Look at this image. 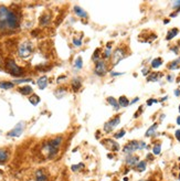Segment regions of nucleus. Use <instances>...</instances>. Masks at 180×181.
I'll return each instance as SVG.
<instances>
[{
    "label": "nucleus",
    "instance_id": "f257e3e1",
    "mask_svg": "<svg viewBox=\"0 0 180 181\" xmlns=\"http://www.w3.org/2000/svg\"><path fill=\"white\" fill-rule=\"evenodd\" d=\"M19 27V17L4 6H0V30H16Z\"/></svg>",
    "mask_w": 180,
    "mask_h": 181
},
{
    "label": "nucleus",
    "instance_id": "f03ea898",
    "mask_svg": "<svg viewBox=\"0 0 180 181\" xmlns=\"http://www.w3.org/2000/svg\"><path fill=\"white\" fill-rule=\"evenodd\" d=\"M63 141V137L62 136H59V137H55V138L51 139L49 141L43 144L42 146V150L46 154V157L49 159H52L56 156V154L59 151L60 146Z\"/></svg>",
    "mask_w": 180,
    "mask_h": 181
},
{
    "label": "nucleus",
    "instance_id": "7ed1b4c3",
    "mask_svg": "<svg viewBox=\"0 0 180 181\" xmlns=\"http://www.w3.org/2000/svg\"><path fill=\"white\" fill-rule=\"evenodd\" d=\"M32 51H33V45L30 41H25L19 45L18 49V55L20 56L21 59H27L29 58L30 55L32 54Z\"/></svg>",
    "mask_w": 180,
    "mask_h": 181
},
{
    "label": "nucleus",
    "instance_id": "20e7f679",
    "mask_svg": "<svg viewBox=\"0 0 180 181\" xmlns=\"http://www.w3.org/2000/svg\"><path fill=\"white\" fill-rule=\"evenodd\" d=\"M6 69L12 76H21L23 74V69L18 66L12 59H8L6 61Z\"/></svg>",
    "mask_w": 180,
    "mask_h": 181
},
{
    "label": "nucleus",
    "instance_id": "39448f33",
    "mask_svg": "<svg viewBox=\"0 0 180 181\" xmlns=\"http://www.w3.org/2000/svg\"><path fill=\"white\" fill-rule=\"evenodd\" d=\"M144 148H146V144L144 143V141H137V140H133V141H129V143L126 145L124 149H123V151L127 154V155H130V154H133L135 152L136 150H138V149H144Z\"/></svg>",
    "mask_w": 180,
    "mask_h": 181
},
{
    "label": "nucleus",
    "instance_id": "423d86ee",
    "mask_svg": "<svg viewBox=\"0 0 180 181\" xmlns=\"http://www.w3.org/2000/svg\"><path fill=\"white\" fill-rule=\"evenodd\" d=\"M125 56H126V52L123 49H121V48L116 49L113 52V54H112V64L113 65H117Z\"/></svg>",
    "mask_w": 180,
    "mask_h": 181
},
{
    "label": "nucleus",
    "instance_id": "0eeeda50",
    "mask_svg": "<svg viewBox=\"0 0 180 181\" xmlns=\"http://www.w3.org/2000/svg\"><path fill=\"white\" fill-rule=\"evenodd\" d=\"M106 72H107V64H106L104 60H100L95 65L94 73L98 76H103L106 74Z\"/></svg>",
    "mask_w": 180,
    "mask_h": 181
},
{
    "label": "nucleus",
    "instance_id": "6e6552de",
    "mask_svg": "<svg viewBox=\"0 0 180 181\" xmlns=\"http://www.w3.org/2000/svg\"><path fill=\"white\" fill-rule=\"evenodd\" d=\"M119 122H121V116H119V115H117V116H115L114 118H112L109 122H107L104 125L105 133H111V131H113L114 128L119 124Z\"/></svg>",
    "mask_w": 180,
    "mask_h": 181
},
{
    "label": "nucleus",
    "instance_id": "1a4fd4ad",
    "mask_svg": "<svg viewBox=\"0 0 180 181\" xmlns=\"http://www.w3.org/2000/svg\"><path fill=\"white\" fill-rule=\"evenodd\" d=\"M23 129H25V123H18L14 126V128H12V131H10L8 133V137H20L21 134L23 133Z\"/></svg>",
    "mask_w": 180,
    "mask_h": 181
},
{
    "label": "nucleus",
    "instance_id": "9d476101",
    "mask_svg": "<svg viewBox=\"0 0 180 181\" xmlns=\"http://www.w3.org/2000/svg\"><path fill=\"white\" fill-rule=\"evenodd\" d=\"M102 144H103L107 149H109V150H113V151H118V150H119V145H118L115 140H113V139H109V138L105 139V140L102 141Z\"/></svg>",
    "mask_w": 180,
    "mask_h": 181
},
{
    "label": "nucleus",
    "instance_id": "9b49d317",
    "mask_svg": "<svg viewBox=\"0 0 180 181\" xmlns=\"http://www.w3.org/2000/svg\"><path fill=\"white\" fill-rule=\"evenodd\" d=\"M139 162V158L137 156H133V155H128L126 157V164L130 166V167H134Z\"/></svg>",
    "mask_w": 180,
    "mask_h": 181
},
{
    "label": "nucleus",
    "instance_id": "f8f14e48",
    "mask_svg": "<svg viewBox=\"0 0 180 181\" xmlns=\"http://www.w3.org/2000/svg\"><path fill=\"white\" fill-rule=\"evenodd\" d=\"M35 181H48V176L43 169H39L35 172Z\"/></svg>",
    "mask_w": 180,
    "mask_h": 181
},
{
    "label": "nucleus",
    "instance_id": "ddd939ff",
    "mask_svg": "<svg viewBox=\"0 0 180 181\" xmlns=\"http://www.w3.org/2000/svg\"><path fill=\"white\" fill-rule=\"evenodd\" d=\"M8 159H9V151L7 149L1 148V149H0V164H6Z\"/></svg>",
    "mask_w": 180,
    "mask_h": 181
},
{
    "label": "nucleus",
    "instance_id": "4468645a",
    "mask_svg": "<svg viewBox=\"0 0 180 181\" xmlns=\"http://www.w3.org/2000/svg\"><path fill=\"white\" fill-rule=\"evenodd\" d=\"M74 12L77 17L80 18H87V12L81 8L80 6H74Z\"/></svg>",
    "mask_w": 180,
    "mask_h": 181
},
{
    "label": "nucleus",
    "instance_id": "2eb2a0df",
    "mask_svg": "<svg viewBox=\"0 0 180 181\" xmlns=\"http://www.w3.org/2000/svg\"><path fill=\"white\" fill-rule=\"evenodd\" d=\"M161 76L163 74L161 73H158V72H155V73H150L148 77H147V81L148 82H157V81H159L161 79Z\"/></svg>",
    "mask_w": 180,
    "mask_h": 181
},
{
    "label": "nucleus",
    "instance_id": "dca6fc26",
    "mask_svg": "<svg viewBox=\"0 0 180 181\" xmlns=\"http://www.w3.org/2000/svg\"><path fill=\"white\" fill-rule=\"evenodd\" d=\"M71 86H72V89L74 92H77L81 89V86H82V82H81V80L79 77H75V79H73V81H72Z\"/></svg>",
    "mask_w": 180,
    "mask_h": 181
},
{
    "label": "nucleus",
    "instance_id": "f3484780",
    "mask_svg": "<svg viewBox=\"0 0 180 181\" xmlns=\"http://www.w3.org/2000/svg\"><path fill=\"white\" fill-rule=\"evenodd\" d=\"M38 87L40 89H44L48 86V77L46 76H41V77H39L38 80Z\"/></svg>",
    "mask_w": 180,
    "mask_h": 181
},
{
    "label": "nucleus",
    "instance_id": "a211bd4d",
    "mask_svg": "<svg viewBox=\"0 0 180 181\" xmlns=\"http://www.w3.org/2000/svg\"><path fill=\"white\" fill-rule=\"evenodd\" d=\"M18 92L21 93L22 95H30L32 93V87L31 86H22L18 89Z\"/></svg>",
    "mask_w": 180,
    "mask_h": 181
},
{
    "label": "nucleus",
    "instance_id": "6ab92c4d",
    "mask_svg": "<svg viewBox=\"0 0 180 181\" xmlns=\"http://www.w3.org/2000/svg\"><path fill=\"white\" fill-rule=\"evenodd\" d=\"M51 21V16L50 14H43L40 18V25H48Z\"/></svg>",
    "mask_w": 180,
    "mask_h": 181
},
{
    "label": "nucleus",
    "instance_id": "aec40b11",
    "mask_svg": "<svg viewBox=\"0 0 180 181\" xmlns=\"http://www.w3.org/2000/svg\"><path fill=\"white\" fill-rule=\"evenodd\" d=\"M13 86H14L13 82H7V81L0 82V89H12Z\"/></svg>",
    "mask_w": 180,
    "mask_h": 181
},
{
    "label": "nucleus",
    "instance_id": "412c9836",
    "mask_svg": "<svg viewBox=\"0 0 180 181\" xmlns=\"http://www.w3.org/2000/svg\"><path fill=\"white\" fill-rule=\"evenodd\" d=\"M118 104L121 107H127L128 105H130L129 101H128V98L126 96H121L119 97V100H118Z\"/></svg>",
    "mask_w": 180,
    "mask_h": 181
},
{
    "label": "nucleus",
    "instance_id": "4be33fe9",
    "mask_svg": "<svg viewBox=\"0 0 180 181\" xmlns=\"http://www.w3.org/2000/svg\"><path fill=\"white\" fill-rule=\"evenodd\" d=\"M107 102L109 103V105L113 106V108L115 110H117L121 106H119V104H118V102L114 98V97H107Z\"/></svg>",
    "mask_w": 180,
    "mask_h": 181
},
{
    "label": "nucleus",
    "instance_id": "5701e85b",
    "mask_svg": "<svg viewBox=\"0 0 180 181\" xmlns=\"http://www.w3.org/2000/svg\"><path fill=\"white\" fill-rule=\"evenodd\" d=\"M178 33H179V30L177 29V28H173V29H171L170 31H168V34H167V37H166V40H171V39L175 38Z\"/></svg>",
    "mask_w": 180,
    "mask_h": 181
},
{
    "label": "nucleus",
    "instance_id": "b1692460",
    "mask_svg": "<svg viewBox=\"0 0 180 181\" xmlns=\"http://www.w3.org/2000/svg\"><path fill=\"white\" fill-rule=\"evenodd\" d=\"M157 127H158V124H154L153 126H150L149 128H148V131H146L145 136H146V137H150V136H153L156 133V129H157Z\"/></svg>",
    "mask_w": 180,
    "mask_h": 181
},
{
    "label": "nucleus",
    "instance_id": "393cba45",
    "mask_svg": "<svg viewBox=\"0 0 180 181\" xmlns=\"http://www.w3.org/2000/svg\"><path fill=\"white\" fill-rule=\"evenodd\" d=\"M29 101L30 103L32 104V105H38L39 103H40V97L38 96V95H35V94H33V95H31V96L29 97Z\"/></svg>",
    "mask_w": 180,
    "mask_h": 181
},
{
    "label": "nucleus",
    "instance_id": "a878e982",
    "mask_svg": "<svg viewBox=\"0 0 180 181\" xmlns=\"http://www.w3.org/2000/svg\"><path fill=\"white\" fill-rule=\"evenodd\" d=\"M146 161H144V160H142V161H139L138 164H136V170H137V171H139V172H142V171H144V170H145V169H146Z\"/></svg>",
    "mask_w": 180,
    "mask_h": 181
},
{
    "label": "nucleus",
    "instance_id": "bb28decb",
    "mask_svg": "<svg viewBox=\"0 0 180 181\" xmlns=\"http://www.w3.org/2000/svg\"><path fill=\"white\" fill-rule=\"evenodd\" d=\"M161 64H163V60L160 59V58H157V59L153 60V62H151V68L157 69V68H159Z\"/></svg>",
    "mask_w": 180,
    "mask_h": 181
},
{
    "label": "nucleus",
    "instance_id": "cd10ccee",
    "mask_svg": "<svg viewBox=\"0 0 180 181\" xmlns=\"http://www.w3.org/2000/svg\"><path fill=\"white\" fill-rule=\"evenodd\" d=\"M179 64H180V59H177L168 65V69L169 70H177V69L179 68Z\"/></svg>",
    "mask_w": 180,
    "mask_h": 181
},
{
    "label": "nucleus",
    "instance_id": "c85d7f7f",
    "mask_svg": "<svg viewBox=\"0 0 180 181\" xmlns=\"http://www.w3.org/2000/svg\"><path fill=\"white\" fill-rule=\"evenodd\" d=\"M100 51L98 50V49H96V50H95V52H94V54H93V56H92L93 61H94L95 63H97L100 60H102V59H100Z\"/></svg>",
    "mask_w": 180,
    "mask_h": 181
},
{
    "label": "nucleus",
    "instance_id": "c756f323",
    "mask_svg": "<svg viewBox=\"0 0 180 181\" xmlns=\"http://www.w3.org/2000/svg\"><path fill=\"white\" fill-rule=\"evenodd\" d=\"M74 66H75L76 70H81V69H82V66H83V61H82V58H80V56H79V58L75 60Z\"/></svg>",
    "mask_w": 180,
    "mask_h": 181
},
{
    "label": "nucleus",
    "instance_id": "7c9ffc66",
    "mask_svg": "<svg viewBox=\"0 0 180 181\" xmlns=\"http://www.w3.org/2000/svg\"><path fill=\"white\" fill-rule=\"evenodd\" d=\"M21 83H33L32 79H21V80L13 81V84H21Z\"/></svg>",
    "mask_w": 180,
    "mask_h": 181
},
{
    "label": "nucleus",
    "instance_id": "2f4dec72",
    "mask_svg": "<svg viewBox=\"0 0 180 181\" xmlns=\"http://www.w3.org/2000/svg\"><path fill=\"white\" fill-rule=\"evenodd\" d=\"M160 151H161V146H160V144H157V145H155V146H154V148H153V152H154L155 155H159Z\"/></svg>",
    "mask_w": 180,
    "mask_h": 181
},
{
    "label": "nucleus",
    "instance_id": "473e14b6",
    "mask_svg": "<svg viewBox=\"0 0 180 181\" xmlns=\"http://www.w3.org/2000/svg\"><path fill=\"white\" fill-rule=\"evenodd\" d=\"M112 54H113V53H112V50H111V49H106V50L104 51V58L105 59H109V58H112Z\"/></svg>",
    "mask_w": 180,
    "mask_h": 181
},
{
    "label": "nucleus",
    "instance_id": "72a5a7b5",
    "mask_svg": "<svg viewBox=\"0 0 180 181\" xmlns=\"http://www.w3.org/2000/svg\"><path fill=\"white\" fill-rule=\"evenodd\" d=\"M125 134H126V131H124V129H121V131H118L117 134H115V135H114V138H115V139H119V138H121L123 136L125 135Z\"/></svg>",
    "mask_w": 180,
    "mask_h": 181
},
{
    "label": "nucleus",
    "instance_id": "f704fd0d",
    "mask_svg": "<svg viewBox=\"0 0 180 181\" xmlns=\"http://www.w3.org/2000/svg\"><path fill=\"white\" fill-rule=\"evenodd\" d=\"M82 168H84V164H79L72 166V170H73V171H79V170Z\"/></svg>",
    "mask_w": 180,
    "mask_h": 181
},
{
    "label": "nucleus",
    "instance_id": "c9c22d12",
    "mask_svg": "<svg viewBox=\"0 0 180 181\" xmlns=\"http://www.w3.org/2000/svg\"><path fill=\"white\" fill-rule=\"evenodd\" d=\"M73 44L75 46H81L82 45V40L81 39H74L73 40Z\"/></svg>",
    "mask_w": 180,
    "mask_h": 181
},
{
    "label": "nucleus",
    "instance_id": "e433bc0d",
    "mask_svg": "<svg viewBox=\"0 0 180 181\" xmlns=\"http://www.w3.org/2000/svg\"><path fill=\"white\" fill-rule=\"evenodd\" d=\"M172 8L180 10V1H175V2L172 4Z\"/></svg>",
    "mask_w": 180,
    "mask_h": 181
},
{
    "label": "nucleus",
    "instance_id": "4c0bfd02",
    "mask_svg": "<svg viewBox=\"0 0 180 181\" xmlns=\"http://www.w3.org/2000/svg\"><path fill=\"white\" fill-rule=\"evenodd\" d=\"M157 100H155V98H151V100H148V101H147V105L148 106H150V105H153V104H154V103H157Z\"/></svg>",
    "mask_w": 180,
    "mask_h": 181
},
{
    "label": "nucleus",
    "instance_id": "58836bf2",
    "mask_svg": "<svg viewBox=\"0 0 180 181\" xmlns=\"http://www.w3.org/2000/svg\"><path fill=\"white\" fill-rule=\"evenodd\" d=\"M175 136H176V138L180 141V129H177L176 133H175Z\"/></svg>",
    "mask_w": 180,
    "mask_h": 181
},
{
    "label": "nucleus",
    "instance_id": "ea45409f",
    "mask_svg": "<svg viewBox=\"0 0 180 181\" xmlns=\"http://www.w3.org/2000/svg\"><path fill=\"white\" fill-rule=\"evenodd\" d=\"M124 73H117V72H111V75L112 76H119V75H123Z\"/></svg>",
    "mask_w": 180,
    "mask_h": 181
},
{
    "label": "nucleus",
    "instance_id": "a19ab883",
    "mask_svg": "<svg viewBox=\"0 0 180 181\" xmlns=\"http://www.w3.org/2000/svg\"><path fill=\"white\" fill-rule=\"evenodd\" d=\"M65 94V91H63V89H60V91H56V92H55V94ZM56 96H58V95H56ZM58 97H62V95H59V96Z\"/></svg>",
    "mask_w": 180,
    "mask_h": 181
},
{
    "label": "nucleus",
    "instance_id": "79ce46f5",
    "mask_svg": "<svg viewBox=\"0 0 180 181\" xmlns=\"http://www.w3.org/2000/svg\"><path fill=\"white\" fill-rule=\"evenodd\" d=\"M139 101V98L138 97H136V98H134V100H133V101L130 102V105H132V104H135V103H136V102H138Z\"/></svg>",
    "mask_w": 180,
    "mask_h": 181
},
{
    "label": "nucleus",
    "instance_id": "37998d69",
    "mask_svg": "<svg viewBox=\"0 0 180 181\" xmlns=\"http://www.w3.org/2000/svg\"><path fill=\"white\" fill-rule=\"evenodd\" d=\"M147 159H148V160H153V159H154V157H153V155H151V154H148V155H147Z\"/></svg>",
    "mask_w": 180,
    "mask_h": 181
},
{
    "label": "nucleus",
    "instance_id": "c03bdc74",
    "mask_svg": "<svg viewBox=\"0 0 180 181\" xmlns=\"http://www.w3.org/2000/svg\"><path fill=\"white\" fill-rule=\"evenodd\" d=\"M148 72H149V70H148V69H144V70H142V74H144V75H146Z\"/></svg>",
    "mask_w": 180,
    "mask_h": 181
},
{
    "label": "nucleus",
    "instance_id": "a18cd8bd",
    "mask_svg": "<svg viewBox=\"0 0 180 181\" xmlns=\"http://www.w3.org/2000/svg\"><path fill=\"white\" fill-rule=\"evenodd\" d=\"M62 80H65V76L64 75H62V76H60L59 79H58V82H61Z\"/></svg>",
    "mask_w": 180,
    "mask_h": 181
},
{
    "label": "nucleus",
    "instance_id": "49530a36",
    "mask_svg": "<svg viewBox=\"0 0 180 181\" xmlns=\"http://www.w3.org/2000/svg\"><path fill=\"white\" fill-rule=\"evenodd\" d=\"M175 94H176V96H179V95H180V91H179V89H176V91H175Z\"/></svg>",
    "mask_w": 180,
    "mask_h": 181
},
{
    "label": "nucleus",
    "instance_id": "de8ad7c7",
    "mask_svg": "<svg viewBox=\"0 0 180 181\" xmlns=\"http://www.w3.org/2000/svg\"><path fill=\"white\" fill-rule=\"evenodd\" d=\"M167 80L169 81V82H172V76H171V75H169V76L167 77Z\"/></svg>",
    "mask_w": 180,
    "mask_h": 181
},
{
    "label": "nucleus",
    "instance_id": "09e8293b",
    "mask_svg": "<svg viewBox=\"0 0 180 181\" xmlns=\"http://www.w3.org/2000/svg\"><path fill=\"white\" fill-rule=\"evenodd\" d=\"M177 124H178V125H180V116L177 118Z\"/></svg>",
    "mask_w": 180,
    "mask_h": 181
},
{
    "label": "nucleus",
    "instance_id": "8fccbe9b",
    "mask_svg": "<svg viewBox=\"0 0 180 181\" xmlns=\"http://www.w3.org/2000/svg\"><path fill=\"white\" fill-rule=\"evenodd\" d=\"M179 113H180V105H179Z\"/></svg>",
    "mask_w": 180,
    "mask_h": 181
},
{
    "label": "nucleus",
    "instance_id": "3c124183",
    "mask_svg": "<svg viewBox=\"0 0 180 181\" xmlns=\"http://www.w3.org/2000/svg\"><path fill=\"white\" fill-rule=\"evenodd\" d=\"M179 180H180V173H179Z\"/></svg>",
    "mask_w": 180,
    "mask_h": 181
},
{
    "label": "nucleus",
    "instance_id": "603ef678",
    "mask_svg": "<svg viewBox=\"0 0 180 181\" xmlns=\"http://www.w3.org/2000/svg\"><path fill=\"white\" fill-rule=\"evenodd\" d=\"M148 181H149V180H148Z\"/></svg>",
    "mask_w": 180,
    "mask_h": 181
}]
</instances>
